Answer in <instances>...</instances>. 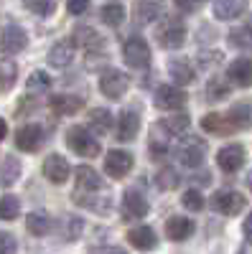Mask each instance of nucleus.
Segmentation results:
<instances>
[{"instance_id":"1","label":"nucleus","mask_w":252,"mask_h":254,"mask_svg":"<svg viewBox=\"0 0 252 254\" xmlns=\"http://www.w3.org/2000/svg\"><path fill=\"white\" fill-rule=\"evenodd\" d=\"M67 145L72 147V153H77L79 158H97L99 155V142L97 137L82 125L69 127L67 132Z\"/></svg>"},{"instance_id":"2","label":"nucleus","mask_w":252,"mask_h":254,"mask_svg":"<svg viewBox=\"0 0 252 254\" xmlns=\"http://www.w3.org/2000/svg\"><path fill=\"white\" fill-rule=\"evenodd\" d=\"M122 59L128 66L133 69H145L151 64V46L145 44V38L140 36H130L128 41L122 44Z\"/></svg>"},{"instance_id":"3","label":"nucleus","mask_w":252,"mask_h":254,"mask_svg":"<svg viewBox=\"0 0 252 254\" xmlns=\"http://www.w3.org/2000/svg\"><path fill=\"white\" fill-rule=\"evenodd\" d=\"M245 206H247V198L240 190H217L212 196V208L222 216H237V214H242Z\"/></svg>"},{"instance_id":"4","label":"nucleus","mask_w":252,"mask_h":254,"mask_svg":"<svg viewBox=\"0 0 252 254\" xmlns=\"http://www.w3.org/2000/svg\"><path fill=\"white\" fill-rule=\"evenodd\" d=\"M156 41L163 49H178V46H183V41H186V26L181 23L178 18H168L163 26H158Z\"/></svg>"},{"instance_id":"5","label":"nucleus","mask_w":252,"mask_h":254,"mask_svg":"<svg viewBox=\"0 0 252 254\" xmlns=\"http://www.w3.org/2000/svg\"><path fill=\"white\" fill-rule=\"evenodd\" d=\"M128 89H130V79L117 69H107L99 76V92L107 99H120V97H125Z\"/></svg>"},{"instance_id":"6","label":"nucleus","mask_w":252,"mask_h":254,"mask_svg":"<svg viewBox=\"0 0 252 254\" xmlns=\"http://www.w3.org/2000/svg\"><path fill=\"white\" fill-rule=\"evenodd\" d=\"M204 155H206V150H204V142L199 137H186L176 150V158L183 168H201Z\"/></svg>"},{"instance_id":"7","label":"nucleus","mask_w":252,"mask_h":254,"mask_svg":"<svg viewBox=\"0 0 252 254\" xmlns=\"http://www.w3.org/2000/svg\"><path fill=\"white\" fill-rule=\"evenodd\" d=\"M148 211H151V206L138 188H128L122 193V219L135 221V219H143Z\"/></svg>"},{"instance_id":"8","label":"nucleus","mask_w":252,"mask_h":254,"mask_svg":"<svg viewBox=\"0 0 252 254\" xmlns=\"http://www.w3.org/2000/svg\"><path fill=\"white\" fill-rule=\"evenodd\" d=\"M133 163H135V158L128 150H110L107 158H104V173L115 181H120L133 171Z\"/></svg>"},{"instance_id":"9","label":"nucleus","mask_w":252,"mask_h":254,"mask_svg":"<svg viewBox=\"0 0 252 254\" xmlns=\"http://www.w3.org/2000/svg\"><path fill=\"white\" fill-rule=\"evenodd\" d=\"M247 160V153L240 142H232V145H224L222 150L217 153V165L222 168L224 173H237L240 168L245 165Z\"/></svg>"},{"instance_id":"10","label":"nucleus","mask_w":252,"mask_h":254,"mask_svg":"<svg viewBox=\"0 0 252 254\" xmlns=\"http://www.w3.org/2000/svg\"><path fill=\"white\" fill-rule=\"evenodd\" d=\"M28 46V36H26V31L20 28V26H15V23H8L5 28H3V33H0V51L3 54H20Z\"/></svg>"},{"instance_id":"11","label":"nucleus","mask_w":252,"mask_h":254,"mask_svg":"<svg viewBox=\"0 0 252 254\" xmlns=\"http://www.w3.org/2000/svg\"><path fill=\"white\" fill-rule=\"evenodd\" d=\"M44 142V127L41 125H23L15 132V147L23 153H36Z\"/></svg>"},{"instance_id":"12","label":"nucleus","mask_w":252,"mask_h":254,"mask_svg":"<svg viewBox=\"0 0 252 254\" xmlns=\"http://www.w3.org/2000/svg\"><path fill=\"white\" fill-rule=\"evenodd\" d=\"M186 104V92L181 87H171V84H163L156 89V107L158 110H181Z\"/></svg>"},{"instance_id":"13","label":"nucleus","mask_w":252,"mask_h":254,"mask_svg":"<svg viewBox=\"0 0 252 254\" xmlns=\"http://www.w3.org/2000/svg\"><path fill=\"white\" fill-rule=\"evenodd\" d=\"M140 132V115L135 110H122L117 117V140L120 142H130Z\"/></svg>"},{"instance_id":"14","label":"nucleus","mask_w":252,"mask_h":254,"mask_svg":"<svg viewBox=\"0 0 252 254\" xmlns=\"http://www.w3.org/2000/svg\"><path fill=\"white\" fill-rule=\"evenodd\" d=\"M227 79L235 84V87H250L252 84V59L240 56L227 66Z\"/></svg>"},{"instance_id":"15","label":"nucleus","mask_w":252,"mask_h":254,"mask_svg":"<svg viewBox=\"0 0 252 254\" xmlns=\"http://www.w3.org/2000/svg\"><path fill=\"white\" fill-rule=\"evenodd\" d=\"M69 163H67V158L64 155H49L46 160H44V176L51 181V183H64L67 178H69Z\"/></svg>"},{"instance_id":"16","label":"nucleus","mask_w":252,"mask_h":254,"mask_svg":"<svg viewBox=\"0 0 252 254\" xmlns=\"http://www.w3.org/2000/svg\"><path fill=\"white\" fill-rule=\"evenodd\" d=\"M194 229L196 224L191 219H186V216H171L166 221V237L171 239V242H183L194 234Z\"/></svg>"},{"instance_id":"17","label":"nucleus","mask_w":252,"mask_h":254,"mask_svg":"<svg viewBox=\"0 0 252 254\" xmlns=\"http://www.w3.org/2000/svg\"><path fill=\"white\" fill-rule=\"evenodd\" d=\"M92 190H102V176L89 165L77 168V190L74 193H92Z\"/></svg>"},{"instance_id":"18","label":"nucleus","mask_w":252,"mask_h":254,"mask_svg":"<svg viewBox=\"0 0 252 254\" xmlns=\"http://www.w3.org/2000/svg\"><path fill=\"white\" fill-rule=\"evenodd\" d=\"M128 242H130V247H135L140 252H151V249H156L158 237L151 226H135L128 231Z\"/></svg>"},{"instance_id":"19","label":"nucleus","mask_w":252,"mask_h":254,"mask_svg":"<svg viewBox=\"0 0 252 254\" xmlns=\"http://www.w3.org/2000/svg\"><path fill=\"white\" fill-rule=\"evenodd\" d=\"M229 127L237 132V130H245V127L252 125V104L250 102H237L235 107H229V112L224 115Z\"/></svg>"},{"instance_id":"20","label":"nucleus","mask_w":252,"mask_h":254,"mask_svg":"<svg viewBox=\"0 0 252 254\" xmlns=\"http://www.w3.org/2000/svg\"><path fill=\"white\" fill-rule=\"evenodd\" d=\"M49 107H51L56 115L69 117V115H77V112L84 107V102H82V97H74V94H54V97L49 99Z\"/></svg>"},{"instance_id":"21","label":"nucleus","mask_w":252,"mask_h":254,"mask_svg":"<svg viewBox=\"0 0 252 254\" xmlns=\"http://www.w3.org/2000/svg\"><path fill=\"white\" fill-rule=\"evenodd\" d=\"M168 140H171V130H168L166 122H153L151 132H148V145H151V153L161 155L168 150Z\"/></svg>"},{"instance_id":"22","label":"nucleus","mask_w":252,"mask_h":254,"mask_svg":"<svg viewBox=\"0 0 252 254\" xmlns=\"http://www.w3.org/2000/svg\"><path fill=\"white\" fill-rule=\"evenodd\" d=\"M247 10V0H217L214 3V15L219 20H235Z\"/></svg>"},{"instance_id":"23","label":"nucleus","mask_w":252,"mask_h":254,"mask_svg":"<svg viewBox=\"0 0 252 254\" xmlns=\"http://www.w3.org/2000/svg\"><path fill=\"white\" fill-rule=\"evenodd\" d=\"M168 71H171L173 81L181 84V87H186V84H191L196 79V71H194V66H191L188 59H173L171 64H168Z\"/></svg>"},{"instance_id":"24","label":"nucleus","mask_w":252,"mask_h":254,"mask_svg":"<svg viewBox=\"0 0 252 254\" xmlns=\"http://www.w3.org/2000/svg\"><path fill=\"white\" fill-rule=\"evenodd\" d=\"M158 13H161V5L156 3V0H138L135 10H133V20L138 26H148L158 18Z\"/></svg>"},{"instance_id":"25","label":"nucleus","mask_w":252,"mask_h":254,"mask_svg":"<svg viewBox=\"0 0 252 254\" xmlns=\"http://www.w3.org/2000/svg\"><path fill=\"white\" fill-rule=\"evenodd\" d=\"M72 41H74L77 46H82V49H89V51L102 49V38H99V33H97V31H92L89 26H77V28H74Z\"/></svg>"},{"instance_id":"26","label":"nucleus","mask_w":252,"mask_h":254,"mask_svg":"<svg viewBox=\"0 0 252 254\" xmlns=\"http://www.w3.org/2000/svg\"><path fill=\"white\" fill-rule=\"evenodd\" d=\"M201 130H204V132H212V135H229V132H235L222 112L204 115V117H201Z\"/></svg>"},{"instance_id":"27","label":"nucleus","mask_w":252,"mask_h":254,"mask_svg":"<svg viewBox=\"0 0 252 254\" xmlns=\"http://www.w3.org/2000/svg\"><path fill=\"white\" fill-rule=\"evenodd\" d=\"M74 61V46L72 44H56L51 51H49V64L56 69H64Z\"/></svg>"},{"instance_id":"28","label":"nucleus","mask_w":252,"mask_h":254,"mask_svg":"<svg viewBox=\"0 0 252 254\" xmlns=\"http://www.w3.org/2000/svg\"><path fill=\"white\" fill-rule=\"evenodd\" d=\"M26 229L33 237H46L49 229H51V221H49V216L44 214V211H31V214L26 216Z\"/></svg>"},{"instance_id":"29","label":"nucleus","mask_w":252,"mask_h":254,"mask_svg":"<svg viewBox=\"0 0 252 254\" xmlns=\"http://www.w3.org/2000/svg\"><path fill=\"white\" fill-rule=\"evenodd\" d=\"M89 127L94 132H110V127H115L112 125V115H110V110L107 107H97V110H92L89 112Z\"/></svg>"},{"instance_id":"30","label":"nucleus","mask_w":252,"mask_h":254,"mask_svg":"<svg viewBox=\"0 0 252 254\" xmlns=\"http://www.w3.org/2000/svg\"><path fill=\"white\" fill-rule=\"evenodd\" d=\"M99 18L104 20V26L117 28L122 20H125V8H122L120 3H104L102 10H99Z\"/></svg>"},{"instance_id":"31","label":"nucleus","mask_w":252,"mask_h":254,"mask_svg":"<svg viewBox=\"0 0 252 254\" xmlns=\"http://www.w3.org/2000/svg\"><path fill=\"white\" fill-rule=\"evenodd\" d=\"M18 79V66L8 59H0V92H8Z\"/></svg>"},{"instance_id":"32","label":"nucleus","mask_w":252,"mask_h":254,"mask_svg":"<svg viewBox=\"0 0 252 254\" xmlns=\"http://www.w3.org/2000/svg\"><path fill=\"white\" fill-rule=\"evenodd\" d=\"M18 214H20V201L15 196H10V193L0 196V219L13 221V219H18Z\"/></svg>"},{"instance_id":"33","label":"nucleus","mask_w":252,"mask_h":254,"mask_svg":"<svg viewBox=\"0 0 252 254\" xmlns=\"http://www.w3.org/2000/svg\"><path fill=\"white\" fill-rule=\"evenodd\" d=\"M18 176H20V163H18L13 155H8V158L3 160V168H0V183L10 186V183L18 181Z\"/></svg>"},{"instance_id":"34","label":"nucleus","mask_w":252,"mask_h":254,"mask_svg":"<svg viewBox=\"0 0 252 254\" xmlns=\"http://www.w3.org/2000/svg\"><path fill=\"white\" fill-rule=\"evenodd\" d=\"M178 173L173 171V168H161L158 171V176H156V183H158V188L161 190H173L176 186H178Z\"/></svg>"},{"instance_id":"35","label":"nucleus","mask_w":252,"mask_h":254,"mask_svg":"<svg viewBox=\"0 0 252 254\" xmlns=\"http://www.w3.org/2000/svg\"><path fill=\"white\" fill-rule=\"evenodd\" d=\"M23 5L36 15H51L56 8V0H23Z\"/></svg>"},{"instance_id":"36","label":"nucleus","mask_w":252,"mask_h":254,"mask_svg":"<svg viewBox=\"0 0 252 254\" xmlns=\"http://www.w3.org/2000/svg\"><path fill=\"white\" fill-rule=\"evenodd\" d=\"M51 87V76L46 74V71H33L31 76H28V89L31 92H46Z\"/></svg>"},{"instance_id":"37","label":"nucleus","mask_w":252,"mask_h":254,"mask_svg":"<svg viewBox=\"0 0 252 254\" xmlns=\"http://www.w3.org/2000/svg\"><path fill=\"white\" fill-rule=\"evenodd\" d=\"M181 203H183V208H188V211H201V208H204V196L199 193L196 188H188L186 193L181 196Z\"/></svg>"},{"instance_id":"38","label":"nucleus","mask_w":252,"mask_h":254,"mask_svg":"<svg viewBox=\"0 0 252 254\" xmlns=\"http://www.w3.org/2000/svg\"><path fill=\"white\" fill-rule=\"evenodd\" d=\"M229 41H232L235 46H240V49H252V26H245L240 31H232Z\"/></svg>"},{"instance_id":"39","label":"nucleus","mask_w":252,"mask_h":254,"mask_svg":"<svg viewBox=\"0 0 252 254\" xmlns=\"http://www.w3.org/2000/svg\"><path fill=\"white\" fill-rule=\"evenodd\" d=\"M229 94V87H227V81H222V79H212L206 84V97L209 99H222V97H227Z\"/></svg>"},{"instance_id":"40","label":"nucleus","mask_w":252,"mask_h":254,"mask_svg":"<svg viewBox=\"0 0 252 254\" xmlns=\"http://www.w3.org/2000/svg\"><path fill=\"white\" fill-rule=\"evenodd\" d=\"M18 252V242L8 231H0V254H15Z\"/></svg>"},{"instance_id":"41","label":"nucleus","mask_w":252,"mask_h":254,"mask_svg":"<svg viewBox=\"0 0 252 254\" xmlns=\"http://www.w3.org/2000/svg\"><path fill=\"white\" fill-rule=\"evenodd\" d=\"M188 122H191V120H188V115H176V117L168 120L166 125H168V130H171V135H173V132H183L186 127H188Z\"/></svg>"},{"instance_id":"42","label":"nucleus","mask_w":252,"mask_h":254,"mask_svg":"<svg viewBox=\"0 0 252 254\" xmlns=\"http://www.w3.org/2000/svg\"><path fill=\"white\" fill-rule=\"evenodd\" d=\"M67 8H69L72 15H82L89 8V0H67Z\"/></svg>"},{"instance_id":"43","label":"nucleus","mask_w":252,"mask_h":254,"mask_svg":"<svg viewBox=\"0 0 252 254\" xmlns=\"http://www.w3.org/2000/svg\"><path fill=\"white\" fill-rule=\"evenodd\" d=\"M199 61L206 64V66H209V64H219L222 61V54L219 51H201L199 54Z\"/></svg>"},{"instance_id":"44","label":"nucleus","mask_w":252,"mask_h":254,"mask_svg":"<svg viewBox=\"0 0 252 254\" xmlns=\"http://www.w3.org/2000/svg\"><path fill=\"white\" fill-rule=\"evenodd\" d=\"M89 254H128V252L120 247H94V249H89Z\"/></svg>"},{"instance_id":"45","label":"nucleus","mask_w":252,"mask_h":254,"mask_svg":"<svg viewBox=\"0 0 252 254\" xmlns=\"http://www.w3.org/2000/svg\"><path fill=\"white\" fill-rule=\"evenodd\" d=\"M176 5H178L181 10H186V13H194L196 5H199V0H176Z\"/></svg>"},{"instance_id":"46","label":"nucleus","mask_w":252,"mask_h":254,"mask_svg":"<svg viewBox=\"0 0 252 254\" xmlns=\"http://www.w3.org/2000/svg\"><path fill=\"white\" fill-rule=\"evenodd\" d=\"M242 231H245V239L252 244V214H247L245 224H242Z\"/></svg>"},{"instance_id":"47","label":"nucleus","mask_w":252,"mask_h":254,"mask_svg":"<svg viewBox=\"0 0 252 254\" xmlns=\"http://www.w3.org/2000/svg\"><path fill=\"white\" fill-rule=\"evenodd\" d=\"M5 135H8V125H5V120H3V117H0V140H3Z\"/></svg>"},{"instance_id":"48","label":"nucleus","mask_w":252,"mask_h":254,"mask_svg":"<svg viewBox=\"0 0 252 254\" xmlns=\"http://www.w3.org/2000/svg\"><path fill=\"white\" fill-rule=\"evenodd\" d=\"M247 188H250V193H252V171L247 173Z\"/></svg>"}]
</instances>
